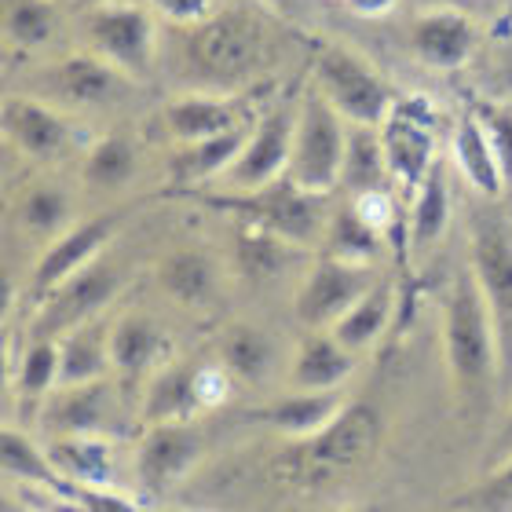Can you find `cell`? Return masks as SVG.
Masks as SVG:
<instances>
[{
	"mask_svg": "<svg viewBox=\"0 0 512 512\" xmlns=\"http://www.w3.org/2000/svg\"><path fill=\"white\" fill-rule=\"evenodd\" d=\"M443 355L454 395L465 414H487L498 384V337H494L491 308L483 300L476 271L469 264L458 267L443 300Z\"/></svg>",
	"mask_w": 512,
	"mask_h": 512,
	"instance_id": "cell-1",
	"label": "cell"
},
{
	"mask_svg": "<svg viewBox=\"0 0 512 512\" xmlns=\"http://www.w3.org/2000/svg\"><path fill=\"white\" fill-rule=\"evenodd\" d=\"M183 59L202 85L216 92H235L271 59L267 22L249 8L213 11L209 19L191 26L183 41Z\"/></svg>",
	"mask_w": 512,
	"mask_h": 512,
	"instance_id": "cell-2",
	"label": "cell"
},
{
	"mask_svg": "<svg viewBox=\"0 0 512 512\" xmlns=\"http://www.w3.org/2000/svg\"><path fill=\"white\" fill-rule=\"evenodd\" d=\"M377 443L381 414L370 403H348L326 428L293 439L278 458V469H286V480L297 487H326L355 472L366 458H374Z\"/></svg>",
	"mask_w": 512,
	"mask_h": 512,
	"instance_id": "cell-3",
	"label": "cell"
},
{
	"mask_svg": "<svg viewBox=\"0 0 512 512\" xmlns=\"http://www.w3.org/2000/svg\"><path fill=\"white\" fill-rule=\"evenodd\" d=\"M469 267L491 308L498 337V384L512 392V216L483 198L469 213Z\"/></svg>",
	"mask_w": 512,
	"mask_h": 512,
	"instance_id": "cell-4",
	"label": "cell"
},
{
	"mask_svg": "<svg viewBox=\"0 0 512 512\" xmlns=\"http://www.w3.org/2000/svg\"><path fill=\"white\" fill-rule=\"evenodd\" d=\"M344 150H348V121L319 88L308 85L300 92L286 176L304 191L333 194L341 187Z\"/></svg>",
	"mask_w": 512,
	"mask_h": 512,
	"instance_id": "cell-5",
	"label": "cell"
},
{
	"mask_svg": "<svg viewBox=\"0 0 512 512\" xmlns=\"http://www.w3.org/2000/svg\"><path fill=\"white\" fill-rule=\"evenodd\" d=\"M326 198L330 194L304 191L289 176H278V180H271L260 191H227L220 198H209V202L216 209L238 213L246 224L275 231V235H282L293 246H315L326 235V224H330Z\"/></svg>",
	"mask_w": 512,
	"mask_h": 512,
	"instance_id": "cell-6",
	"label": "cell"
},
{
	"mask_svg": "<svg viewBox=\"0 0 512 512\" xmlns=\"http://www.w3.org/2000/svg\"><path fill=\"white\" fill-rule=\"evenodd\" d=\"M311 85L341 110L348 125H384L395 107V92L388 88L374 66L363 55H355L344 44H322L315 52V77Z\"/></svg>",
	"mask_w": 512,
	"mask_h": 512,
	"instance_id": "cell-7",
	"label": "cell"
},
{
	"mask_svg": "<svg viewBox=\"0 0 512 512\" xmlns=\"http://www.w3.org/2000/svg\"><path fill=\"white\" fill-rule=\"evenodd\" d=\"M85 41L92 52L121 66L128 77H147L154 70L158 26L150 11L136 4H110V0L92 4L85 11Z\"/></svg>",
	"mask_w": 512,
	"mask_h": 512,
	"instance_id": "cell-8",
	"label": "cell"
},
{
	"mask_svg": "<svg viewBox=\"0 0 512 512\" xmlns=\"http://www.w3.org/2000/svg\"><path fill=\"white\" fill-rule=\"evenodd\" d=\"M436 125H439V110L432 107L425 96L395 99L392 114H388L381 125L392 183H399L410 198H414V191L428 176L432 161L439 158L436 154Z\"/></svg>",
	"mask_w": 512,
	"mask_h": 512,
	"instance_id": "cell-9",
	"label": "cell"
},
{
	"mask_svg": "<svg viewBox=\"0 0 512 512\" xmlns=\"http://www.w3.org/2000/svg\"><path fill=\"white\" fill-rule=\"evenodd\" d=\"M377 286V271L374 264H355V260H341V256L322 253L311 271L304 275L297 289V300H293V311L297 319L308 326V330H326L341 319L344 311L352 308L355 300L370 293Z\"/></svg>",
	"mask_w": 512,
	"mask_h": 512,
	"instance_id": "cell-10",
	"label": "cell"
},
{
	"mask_svg": "<svg viewBox=\"0 0 512 512\" xmlns=\"http://www.w3.org/2000/svg\"><path fill=\"white\" fill-rule=\"evenodd\" d=\"M118 289H121L118 264L96 256L92 264H85L77 275H70L63 286H55L41 300V315L33 322V337H55L59 341L74 326L103 315V308L118 297Z\"/></svg>",
	"mask_w": 512,
	"mask_h": 512,
	"instance_id": "cell-11",
	"label": "cell"
},
{
	"mask_svg": "<svg viewBox=\"0 0 512 512\" xmlns=\"http://www.w3.org/2000/svg\"><path fill=\"white\" fill-rule=\"evenodd\" d=\"M297 103H275L253 121L246 150L238 154V161L227 169V191H260L271 180L286 176L289 150H293V128H297Z\"/></svg>",
	"mask_w": 512,
	"mask_h": 512,
	"instance_id": "cell-12",
	"label": "cell"
},
{
	"mask_svg": "<svg viewBox=\"0 0 512 512\" xmlns=\"http://www.w3.org/2000/svg\"><path fill=\"white\" fill-rule=\"evenodd\" d=\"M44 428L52 436H107L118 428V377L59 384L44 399Z\"/></svg>",
	"mask_w": 512,
	"mask_h": 512,
	"instance_id": "cell-13",
	"label": "cell"
},
{
	"mask_svg": "<svg viewBox=\"0 0 512 512\" xmlns=\"http://www.w3.org/2000/svg\"><path fill=\"white\" fill-rule=\"evenodd\" d=\"M0 125H4V136H8L11 147L33 161H59L77 139L74 121L37 96L4 99Z\"/></svg>",
	"mask_w": 512,
	"mask_h": 512,
	"instance_id": "cell-14",
	"label": "cell"
},
{
	"mask_svg": "<svg viewBox=\"0 0 512 512\" xmlns=\"http://www.w3.org/2000/svg\"><path fill=\"white\" fill-rule=\"evenodd\" d=\"M128 81H132V77H128L121 66H114L110 59L92 52V48H88V52L66 55V59H59L55 66H48V74H44L48 96L74 110L118 103L128 92Z\"/></svg>",
	"mask_w": 512,
	"mask_h": 512,
	"instance_id": "cell-15",
	"label": "cell"
},
{
	"mask_svg": "<svg viewBox=\"0 0 512 512\" xmlns=\"http://www.w3.org/2000/svg\"><path fill=\"white\" fill-rule=\"evenodd\" d=\"M121 220H125V213H103V216L85 220V224L66 227L63 235H55V242L44 249L37 267H33L30 297L44 300L55 286H63L66 278L77 275L85 264H92V260L103 253V246L114 238Z\"/></svg>",
	"mask_w": 512,
	"mask_h": 512,
	"instance_id": "cell-16",
	"label": "cell"
},
{
	"mask_svg": "<svg viewBox=\"0 0 512 512\" xmlns=\"http://www.w3.org/2000/svg\"><path fill=\"white\" fill-rule=\"evenodd\" d=\"M205 439L191 421H161L147 425V436L139 439L136 450V476L139 487L150 494L169 491L172 483L183 480L202 458Z\"/></svg>",
	"mask_w": 512,
	"mask_h": 512,
	"instance_id": "cell-17",
	"label": "cell"
},
{
	"mask_svg": "<svg viewBox=\"0 0 512 512\" xmlns=\"http://www.w3.org/2000/svg\"><path fill=\"white\" fill-rule=\"evenodd\" d=\"M161 121L176 143H198V139L220 136L238 125L253 121V96L238 92H183L169 99L161 110Z\"/></svg>",
	"mask_w": 512,
	"mask_h": 512,
	"instance_id": "cell-18",
	"label": "cell"
},
{
	"mask_svg": "<svg viewBox=\"0 0 512 512\" xmlns=\"http://www.w3.org/2000/svg\"><path fill=\"white\" fill-rule=\"evenodd\" d=\"M410 48L432 70H461L476 52V22L454 8L421 11L410 22Z\"/></svg>",
	"mask_w": 512,
	"mask_h": 512,
	"instance_id": "cell-19",
	"label": "cell"
},
{
	"mask_svg": "<svg viewBox=\"0 0 512 512\" xmlns=\"http://www.w3.org/2000/svg\"><path fill=\"white\" fill-rule=\"evenodd\" d=\"M450 161H454V169L465 176V183H469L480 198L498 202V198L509 191V183H505V176H502V165H498V154H494V147H491V136H487L480 114L472 110V103L461 110L458 121H454V132H450Z\"/></svg>",
	"mask_w": 512,
	"mask_h": 512,
	"instance_id": "cell-20",
	"label": "cell"
},
{
	"mask_svg": "<svg viewBox=\"0 0 512 512\" xmlns=\"http://www.w3.org/2000/svg\"><path fill=\"white\" fill-rule=\"evenodd\" d=\"M355 374V352H348L330 330H311L293 355L289 384L297 392H330Z\"/></svg>",
	"mask_w": 512,
	"mask_h": 512,
	"instance_id": "cell-21",
	"label": "cell"
},
{
	"mask_svg": "<svg viewBox=\"0 0 512 512\" xmlns=\"http://www.w3.org/2000/svg\"><path fill=\"white\" fill-rule=\"evenodd\" d=\"M348 399H344L341 388H330V392H293L267 403L264 410H256V421H264L267 428H275L282 436L304 439L311 432H319L341 414Z\"/></svg>",
	"mask_w": 512,
	"mask_h": 512,
	"instance_id": "cell-22",
	"label": "cell"
},
{
	"mask_svg": "<svg viewBox=\"0 0 512 512\" xmlns=\"http://www.w3.org/2000/svg\"><path fill=\"white\" fill-rule=\"evenodd\" d=\"M158 282L176 304L205 308L220 293V264L205 249H176L158 264Z\"/></svg>",
	"mask_w": 512,
	"mask_h": 512,
	"instance_id": "cell-23",
	"label": "cell"
},
{
	"mask_svg": "<svg viewBox=\"0 0 512 512\" xmlns=\"http://www.w3.org/2000/svg\"><path fill=\"white\" fill-rule=\"evenodd\" d=\"M249 132H253V121L231 128V132H220V136L198 139V143H180L176 158H172V180L180 183V187H191V183L224 176L238 161V154L246 150Z\"/></svg>",
	"mask_w": 512,
	"mask_h": 512,
	"instance_id": "cell-24",
	"label": "cell"
},
{
	"mask_svg": "<svg viewBox=\"0 0 512 512\" xmlns=\"http://www.w3.org/2000/svg\"><path fill=\"white\" fill-rule=\"evenodd\" d=\"M161 352H165V333L158 330L154 319L136 315V311L114 319V330H110V363H114V377L121 384L139 381L150 366L158 363Z\"/></svg>",
	"mask_w": 512,
	"mask_h": 512,
	"instance_id": "cell-25",
	"label": "cell"
},
{
	"mask_svg": "<svg viewBox=\"0 0 512 512\" xmlns=\"http://www.w3.org/2000/svg\"><path fill=\"white\" fill-rule=\"evenodd\" d=\"M110 330H114V322L96 315V319L81 322V326H74L70 333L59 337V348H63V377H59V384H85L114 374Z\"/></svg>",
	"mask_w": 512,
	"mask_h": 512,
	"instance_id": "cell-26",
	"label": "cell"
},
{
	"mask_svg": "<svg viewBox=\"0 0 512 512\" xmlns=\"http://www.w3.org/2000/svg\"><path fill=\"white\" fill-rule=\"evenodd\" d=\"M450 227V169L447 161L436 158L421 187L414 191L410 205V227H406V242L414 253H425L447 235Z\"/></svg>",
	"mask_w": 512,
	"mask_h": 512,
	"instance_id": "cell-27",
	"label": "cell"
},
{
	"mask_svg": "<svg viewBox=\"0 0 512 512\" xmlns=\"http://www.w3.org/2000/svg\"><path fill=\"white\" fill-rule=\"evenodd\" d=\"M395 311V286L392 278H377V286L370 293L355 300L352 308L344 311L341 319L333 322L330 333L348 348V352H366L370 344H377L384 337V330L392 326Z\"/></svg>",
	"mask_w": 512,
	"mask_h": 512,
	"instance_id": "cell-28",
	"label": "cell"
},
{
	"mask_svg": "<svg viewBox=\"0 0 512 512\" xmlns=\"http://www.w3.org/2000/svg\"><path fill=\"white\" fill-rule=\"evenodd\" d=\"M392 169H388V154H384V139L377 125H348V150H344L341 187L348 198L370 191H388Z\"/></svg>",
	"mask_w": 512,
	"mask_h": 512,
	"instance_id": "cell-29",
	"label": "cell"
},
{
	"mask_svg": "<svg viewBox=\"0 0 512 512\" xmlns=\"http://www.w3.org/2000/svg\"><path fill=\"white\" fill-rule=\"evenodd\" d=\"M48 458L70 483L85 487H110L114 483V447L107 436H52Z\"/></svg>",
	"mask_w": 512,
	"mask_h": 512,
	"instance_id": "cell-30",
	"label": "cell"
},
{
	"mask_svg": "<svg viewBox=\"0 0 512 512\" xmlns=\"http://www.w3.org/2000/svg\"><path fill=\"white\" fill-rule=\"evenodd\" d=\"M194 374H198V366H191V363L161 366L158 374L150 377L147 395H143V421H147V425L191 421V417L202 410V406H198V392H194Z\"/></svg>",
	"mask_w": 512,
	"mask_h": 512,
	"instance_id": "cell-31",
	"label": "cell"
},
{
	"mask_svg": "<svg viewBox=\"0 0 512 512\" xmlns=\"http://www.w3.org/2000/svg\"><path fill=\"white\" fill-rule=\"evenodd\" d=\"M0 461H4L8 480H19L22 487H41V491H55L63 494V498L70 491V480L55 469L48 450L37 447L19 428H4V436H0Z\"/></svg>",
	"mask_w": 512,
	"mask_h": 512,
	"instance_id": "cell-32",
	"label": "cell"
},
{
	"mask_svg": "<svg viewBox=\"0 0 512 512\" xmlns=\"http://www.w3.org/2000/svg\"><path fill=\"white\" fill-rule=\"evenodd\" d=\"M293 242H286L282 235L267 231V227L256 224H242L235 238V267L238 275L249 278V282H271L289 267L293 260Z\"/></svg>",
	"mask_w": 512,
	"mask_h": 512,
	"instance_id": "cell-33",
	"label": "cell"
},
{
	"mask_svg": "<svg viewBox=\"0 0 512 512\" xmlns=\"http://www.w3.org/2000/svg\"><path fill=\"white\" fill-rule=\"evenodd\" d=\"M384 249V235L366 224L363 216L355 213V205L348 202L344 209L330 213L326 235H322V253L341 256V260H355V264H374Z\"/></svg>",
	"mask_w": 512,
	"mask_h": 512,
	"instance_id": "cell-34",
	"label": "cell"
},
{
	"mask_svg": "<svg viewBox=\"0 0 512 512\" xmlns=\"http://www.w3.org/2000/svg\"><path fill=\"white\" fill-rule=\"evenodd\" d=\"M139 165L136 143L125 132H110V136L96 139L85 158V183L96 191H118L125 183H132Z\"/></svg>",
	"mask_w": 512,
	"mask_h": 512,
	"instance_id": "cell-35",
	"label": "cell"
},
{
	"mask_svg": "<svg viewBox=\"0 0 512 512\" xmlns=\"http://www.w3.org/2000/svg\"><path fill=\"white\" fill-rule=\"evenodd\" d=\"M220 359L231 370V377L264 381L275 366V341L260 326H231L220 344Z\"/></svg>",
	"mask_w": 512,
	"mask_h": 512,
	"instance_id": "cell-36",
	"label": "cell"
},
{
	"mask_svg": "<svg viewBox=\"0 0 512 512\" xmlns=\"http://www.w3.org/2000/svg\"><path fill=\"white\" fill-rule=\"evenodd\" d=\"M59 377H63V348L55 337H33V344L22 355V366L15 374V392L26 403H37V399H48V395L59 388Z\"/></svg>",
	"mask_w": 512,
	"mask_h": 512,
	"instance_id": "cell-37",
	"label": "cell"
},
{
	"mask_svg": "<svg viewBox=\"0 0 512 512\" xmlns=\"http://www.w3.org/2000/svg\"><path fill=\"white\" fill-rule=\"evenodd\" d=\"M59 26L55 0H4V37L15 48H41Z\"/></svg>",
	"mask_w": 512,
	"mask_h": 512,
	"instance_id": "cell-38",
	"label": "cell"
},
{
	"mask_svg": "<svg viewBox=\"0 0 512 512\" xmlns=\"http://www.w3.org/2000/svg\"><path fill=\"white\" fill-rule=\"evenodd\" d=\"M15 216L30 235H63V227L70 224V198L59 187L44 183L22 194Z\"/></svg>",
	"mask_w": 512,
	"mask_h": 512,
	"instance_id": "cell-39",
	"label": "cell"
},
{
	"mask_svg": "<svg viewBox=\"0 0 512 512\" xmlns=\"http://www.w3.org/2000/svg\"><path fill=\"white\" fill-rule=\"evenodd\" d=\"M454 512H512V461L498 465L480 487L461 494Z\"/></svg>",
	"mask_w": 512,
	"mask_h": 512,
	"instance_id": "cell-40",
	"label": "cell"
},
{
	"mask_svg": "<svg viewBox=\"0 0 512 512\" xmlns=\"http://www.w3.org/2000/svg\"><path fill=\"white\" fill-rule=\"evenodd\" d=\"M472 110L480 114L487 136H491V147L498 154V165H502L505 183L512 187V107L502 103H472Z\"/></svg>",
	"mask_w": 512,
	"mask_h": 512,
	"instance_id": "cell-41",
	"label": "cell"
},
{
	"mask_svg": "<svg viewBox=\"0 0 512 512\" xmlns=\"http://www.w3.org/2000/svg\"><path fill=\"white\" fill-rule=\"evenodd\" d=\"M352 205L355 213L363 216L374 231H381V235H392L395 227H399V209H395V198L388 191L359 194V198H352Z\"/></svg>",
	"mask_w": 512,
	"mask_h": 512,
	"instance_id": "cell-42",
	"label": "cell"
},
{
	"mask_svg": "<svg viewBox=\"0 0 512 512\" xmlns=\"http://www.w3.org/2000/svg\"><path fill=\"white\" fill-rule=\"evenodd\" d=\"M66 498L77 505V512H139L136 505L114 494L110 487H85V483H70Z\"/></svg>",
	"mask_w": 512,
	"mask_h": 512,
	"instance_id": "cell-43",
	"label": "cell"
},
{
	"mask_svg": "<svg viewBox=\"0 0 512 512\" xmlns=\"http://www.w3.org/2000/svg\"><path fill=\"white\" fill-rule=\"evenodd\" d=\"M194 392H198V406H202V410H213V406L227 403V395H231V370H227L224 363L198 366V374H194Z\"/></svg>",
	"mask_w": 512,
	"mask_h": 512,
	"instance_id": "cell-44",
	"label": "cell"
},
{
	"mask_svg": "<svg viewBox=\"0 0 512 512\" xmlns=\"http://www.w3.org/2000/svg\"><path fill=\"white\" fill-rule=\"evenodd\" d=\"M165 19L180 22V26H194L213 15V0H150Z\"/></svg>",
	"mask_w": 512,
	"mask_h": 512,
	"instance_id": "cell-45",
	"label": "cell"
},
{
	"mask_svg": "<svg viewBox=\"0 0 512 512\" xmlns=\"http://www.w3.org/2000/svg\"><path fill=\"white\" fill-rule=\"evenodd\" d=\"M505 461H512V403H509V414H505L502 428H498V436H494L491 443V454H487V469H498V465H505Z\"/></svg>",
	"mask_w": 512,
	"mask_h": 512,
	"instance_id": "cell-46",
	"label": "cell"
},
{
	"mask_svg": "<svg viewBox=\"0 0 512 512\" xmlns=\"http://www.w3.org/2000/svg\"><path fill=\"white\" fill-rule=\"evenodd\" d=\"M344 8H352L355 15H366V19H377V15H388L395 8V0H344Z\"/></svg>",
	"mask_w": 512,
	"mask_h": 512,
	"instance_id": "cell-47",
	"label": "cell"
},
{
	"mask_svg": "<svg viewBox=\"0 0 512 512\" xmlns=\"http://www.w3.org/2000/svg\"><path fill=\"white\" fill-rule=\"evenodd\" d=\"M4 512H22V509H15V505H4Z\"/></svg>",
	"mask_w": 512,
	"mask_h": 512,
	"instance_id": "cell-48",
	"label": "cell"
}]
</instances>
